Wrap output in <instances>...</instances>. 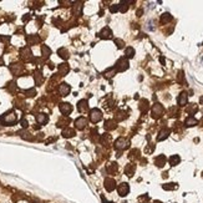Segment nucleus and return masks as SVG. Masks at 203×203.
Listing matches in <instances>:
<instances>
[{"label": "nucleus", "instance_id": "47", "mask_svg": "<svg viewBox=\"0 0 203 203\" xmlns=\"http://www.w3.org/2000/svg\"><path fill=\"white\" fill-rule=\"evenodd\" d=\"M115 44L117 45V47H118V49H122V47H123V45H125V43H123L122 40H120V39H115Z\"/></svg>", "mask_w": 203, "mask_h": 203}, {"label": "nucleus", "instance_id": "20", "mask_svg": "<svg viewBox=\"0 0 203 203\" xmlns=\"http://www.w3.org/2000/svg\"><path fill=\"white\" fill-rule=\"evenodd\" d=\"M166 162H167V158H166V156L164 155H160V156H157L156 158H155V164L157 166V167H163V166L166 164Z\"/></svg>", "mask_w": 203, "mask_h": 203}, {"label": "nucleus", "instance_id": "36", "mask_svg": "<svg viewBox=\"0 0 203 203\" xmlns=\"http://www.w3.org/2000/svg\"><path fill=\"white\" fill-rule=\"evenodd\" d=\"M70 121H71V120H70L69 117L66 118V116H64L63 118H60L59 120V122H57V127H64V126H67V123H70Z\"/></svg>", "mask_w": 203, "mask_h": 203}, {"label": "nucleus", "instance_id": "37", "mask_svg": "<svg viewBox=\"0 0 203 203\" xmlns=\"http://www.w3.org/2000/svg\"><path fill=\"white\" fill-rule=\"evenodd\" d=\"M197 110H198V106L196 105V103H191V105L186 109V111L189 114V115H193V114H196L197 112Z\"/></svg>", "mask_w": 203, "mask_h": 203}, {"label": "nucleus", "instance_id": "23", "mask_svg": "<svg viewBox=\"0 0 203 203\" xmlns=\"http://www.w3.org/2000/svg\"><path fill=\"white\" fill-rule=\"evenodd\" d=\"M76 135V132L74 128H70V127H66L63 130V136L65 138H70V137H74V136Z\"/></svg>", "mask_w": 203, "mask_h": 203}, {"label": "nucleus", "instance_id": "27", "mask_svg": "<svg viewBox=\"0 0 203 203\" xmlns=\"http://www.w3.org/2000/svg\"><path fill=\"white\" fill-rule=\"evenodd\" d=\"M169 131L168 128H163L162 131H160V133H158V136H157V141H163V140H166L169 136Z\"/></svg>", "mask_w": 203, "mask_h": 203}, {"label": "nucleus", "instance_id": "34", "mask_svg": "<svg viewBox=\"0 0 203 203\" xmlns=\"http://www.w3.org/2000/svg\"><path fill=\"white\" fill-rule=\"evenodd\" d=\"M133 56H135V49L131 47V46L126 47L125 49V57L126 59H132Z\"/></svg>", "mask_w": 203, "mask_h": 203}, {"label": "nucleus", "instance_id": "45", "mask_svg": "<svg viewBox=\"0 0 203 203\" xmlns=\"http://www.w3.org/2000/svg\"><path fill=\"white\" fill-rule=\"evenodd\" d=\"M120 10V5H117V4H115V5H111L110 6V13H117V11Z\"/></svg>", "mask_w": 203, "mask_h": 203}, {"label": "nucleus", "instance_id": "19", "mask_svg": "<svg viewBox=\"0 0 203 203\" xmlns=\"http://www.w3.org/2000/svg\"><path fill=\"white\" fill-rule=\"evenodd\" d=\"M36 122L39 125H46L49 122V116L46 114H38L36 115Z\"/></svg>", "mask_w": 203, "mask_h": 203}, {"label": "nucleus", "instance_id": "54", "mask_svg": "<svg viewBox=\"0 0 203 203\" xmlns=\"http://www.w3.org/2000/svg\"><path fill=\"white\" fill-rule=\"evenodd\" d=\"M4 65V59L3 57H0V66H3Z\"/></svg>", "mask_w": 203, "mask_h": 203}, {"label": "nucleus", "instance_id": "11", "mask_svg": "<svg viewBox=\"0 0 203 203\" xmlns=\"http://www.w3.org/2000/svg\"><path fill=\"white\" fill-rule=\"evenodd\" d=\"M98 36L103 40H110L112 38V30H111L109 26H105L100 32H98Z\"/></svg>", "mask_w": 203, "mask_h": 203}, {"label": "nucleus", "instance_id": "40", "mask_svg": "<svg viewBox=\"0 0 203 203\" xmlns=\"http://www.w3.org/2000/svg\"><path fill=\"white\" fill-rule=\"evenodd\" d=\"M82 3H75V5H74V13L77 14L78 16L81 15V10H82Z\"/></svg>", "mask_w": 203, "mask_h": 203}, {"label": "nucleus", "instance_id": "52", "mask_svg": "<svg viewBox=\"0 0 203 203\" xmlns=\"http://www.w3.org/2000/svg\"><path fill=\"white\" fill-rule=\"evenodd\" d=\"M142 13H143V10H142V9H140V10L137 11V16H141V14H142Z\"/></svg>", "mask_w": 203, "mask_h": 203}, {"label": "nucleus", "instance_id": "55", "mask_svg": "<svg viewBox=\"0 0 203 203\" xmlns=\"http://www.w3.org/2000/svg\"><path fill=\"white\" fill-rule=\"evenodd\" d=\"M102 202L103 203H115V202H107V201H105V198H103V197H102Z\"/></svg>", "mask_w": 203, "mask_h": 203}, {"label": "nucleus", "instance_id": "15", "mask_svg": "<svg viewBox=\"0 0 203 203\" xmlns=\"http://www.w3.org/2000/svg\"><path fill=\"white\" fill-rule=\"evenodd\" d=\"M135 172H136V164H133V163L126 164V167H125V175L127 177H132V176L135 175Z\"/></svg>", "mask_w": 203, "mask_h": 203}, {"label": "nucleus", "instance_id": "35", "mask_svg": "<svg viewBox=\"0 0 203 203\" xmlns=\"http://www.w3.org/2000/svg\"><path fill=\"white\" fill-rule=\"evenodd\" d=\"M172 20V16H171V14L169 13H164V14H162V16H161V24H167V23H169Z\"/></svg>", "mask_w": 203, "mask_h": 203}, {"label": "nucleus", "instance_id": "5", "mask_svg": "<svg viewBox=\"0 0 203 203\" xmlns=\"http://www.w3.org/2000/svg\"><path fill=\"white\" fill-rule=\"evenodd\" d=\"M164 112V109L161 103H155L152 106V117L153 118H160L162 117V115Z\"/></svg>", "mask_w": 203, "mask_h": 203}, {"label": "nucleus", "instance_id": "44", "mask_svg": "<svg viewBox=\"0 0 203 203\" xmlns=\"http://www.w3.org/2000/svg\"><path fill=\"white\" fill-rule=\"evenodd\" d=\"M127 10H128V3L122 1L120 4V11H121V13H126Z\"/></svg>", "mask_w": 203, "mask_h": 203}, {"label": "nucleus", "instance_id": "29", "mask_svg": "<svg viewBox=\"0 0 203 203\" xmlns=\"http://www.w3.org/2000/svg\"><path fill=\"white\" fill-rule=\"evenodd\" d=\"M41 54H43L44 59H49L50 55H51V49L49 46H46V45H43V46H41Z\"/></svg>", "mask_w": 203, "mask_h": 203}, {"label": "nucleus", "instance_id": "2", "mask_svg": "<svg viewBox=\"0 0 203 203\" xmlns=\"http://www.w3.org/2000/svg\"><path fill=\"white\" fill-rule=\"evenodd\" d=\"M114 147H115V150L122 152V151H125L126 148L130 147V141H128L127 138H125V137H120V138L116 140Z\"/></svg>", "mask_w": 203, "mask_h": 203}, {"label": "nucleus", "instance_id": "41", "mask_svg": "<svg viewBox=\"0 0 203 203\" xmlns=\"http://www.w3.org/2000/svg\"><path fill=\"white\" fill-rule=\"evenodd\" d=\"M24 94H25L26 97H34L35 95H36V90L31 87V89H28V90L24 91Z\"/></svg>", "mask_w": 203, "mask_h": 203}, {"label": "nucleus", "instance_id": "49", "mask_svg": "<svg viewBox=\"0 0 203 203\" xmlns=\"http://www.w3.org/2000/svg\"><path fill=\"white\" fill-rule=\"evenodd\" d=\"M178 82H181V84H183L184 80H183V72L180 71V74H178Z\"/></svg>", "mask_w": 203, "mask_h": 203}, {"label": "nucleus", "instance_id": "43", "mask_svg": "<svg viewBox=\"0 0 203 203\" xmlns=\"http://www.w3.org/2000/svg\"><path fill=\"white\" fill-rule=\"evenodd\" d=\"M150 202V196L148 194H142L138 197V203H148Z\"/></svg>", "mask_w": 203, "mask_h": 203}, {"label": "nucleus", "instance_id": "13", "mask_svg": "<svg viewBox=\"0 0 203 203\" xmlns=\"http://www.w3.org/2000/svg\"><path fill=\"white\" fill-rule=\"evenodd\" d=\"M89 110V101L86 100H80L77 103V111L78 112H81V114H85L86 111Z\"/></svg>", "mask_w": 203, "mask_h": 203}, {"label": "nucleus", "instance_id": "8", "mask_svg": "<svg viewBox=\"0 0 203 203\" xmlns=\"http://www.w3.org/2000/svg\"><path fill=\"white\" fill-rule=\"evenodd\" d=\"M57 91H59L60 96H67V95L71 92V86H70L69 84H66V82H63V84L59 85Z\"/></svg>", "mask_w": 203, "mask_h": 203}, {"label": "nucleus", "instance_id": "50", "mask_svg": "<svg viewBox=\"0 0 203 203\" xmlns=\"http://www.w3.org/2000/svg\"><path fill=\"white\" fill-rule=\"evenodd\" d=\"M30 18H31L30 14H25V15L23 16V21H24V23H26V21H29V20H30Z\"/></svg>", "mask_w": 203, "mask_h": 203}, {"label": "nucleus", "instance_id": "4", "mask_svg": "<svg viewBox=\"0 0 203 203\" xmlns=\"http://www.w3.org/2000/svg\"><path fill=\"white\" fill-rule=\"evenodd\" d=\"M90 121L92 123H97L102 120V112L98 109H92L90 111Z\"/></svg>", "mask_w": 203, "mask_h": 203}, {"label": "nucleus", "instance_id": "53", "mask_svg": "<svg viewBox=\"0 0 203 203\" xmlns=\"http://www.w3.org/2000/svg\"><path fill=\"white\" fill-rule=\"evenodd\" d=\"M162 177H163V178H167V177H168V173H167V172H163Z\"/></svg>", "mask_w": 203, "mask_h": 203}, {"label": "nucleus", "instance_id": "24", "mask_svg": "<svg viewBox=\"0 0 203 203\" xmlns=\"http://www.w3.org/2000/svg\"><path fill=\"white\" fill-rule=\"evenodd\" d=\"M197 123H198V121L193 117V116H189V117H187L184 120V126L186 127H193V126H196Z\"/></svg>", "mask_w": 203, "mask_h": 203}, {"label": "nucleus", "instance_id": "25", "mask_svg": "<svg viewBox=\"0 0 203 203\" xmlns=\"http://www.w3.org/2000/svg\"><path fill=\"white\" fill-rule=\"evenodd\" d=\"M107 172L110 173V175H114V173H117V171H118V166H117V163L116 162H111V163H109L107 164Z\"/></svg>", "mask_w": 203, "mask_h": 203}, {"label": "nucleus", "instance_id": "30", "mask_svg": "<svg viewBox=\"0 0 203 203\" xmlns=\"http://www.w3.org/2000/svg\"><path fill=\"white\" fill-rule=\"evenodd\" d=\"M140 150H137V148H133V150H131L130 153H128V158L130 160H138L140 158Z\"/></svg>", "mask_w": 203, "mask_h": 203}, {"label": "nucleus", "instance_id": "17", "mask_svg": "<svg viewBox=\"0 0 203 203\" xmlns=\"http://www.w3.org/2000/svg\"><path fill=\"white\" fill-rule=\"evenodd\" d=\"M138 109L142 114H146L148 109H150V102H148V100H146V98H143V100L140 101V105H138Z\"/></svg>", "mask_w": 203, "mask_h": 203}, {"label": "nucleus", "instance_id": "16", "mask_svg": "<svg viewBox=\"0 0 203 203\" xmlns=\"http://www.w3.org/2000/svg\"><path fill=\"white\" fill-rule=\"evenodd\" d=\"M187 101H188V95H187V92H181L180 96H178V98H177L178 106H186V105H187Z\"/></svg>", "mask_w": 203, "mask_h": 203}, {"label": "nucleus", "instance_id": "32", "mask_svg": "<svg viewBox=\"0 0 203 203\" xmlns=\"http://www.w3.org/2000/svg\"><path fill=\"white\" fill-rule=\"evenodd\" d=\"M168 162H169V164H171V166H177L178 163L181 162V157L178 156V155H173V156L169 157Z\"/></svg>", "mask_w": 203, "mask_h": 203}, {"label": "nucleus", "instance_id": "12", "mask_svg": "<svg viewBox=\"0 0 203 203\" xmlns=\"http://www.w3.org/2000/svg\"><path fill=\"white\" fill-rule=\"evenodd\" d=\"M103 186H105V188L107 192H112V191L116 188V181L114 178H106L105 182H103Z\"/></svg>", "mask_w": 203, "mask_h": 203}, {"label": "nucleus", "instance_id": "46", "mask_svg": "<svg viewBox=\"0 0 203 203\" xmlns=\"http://www.w3.org/2000/svg\"><path fill=\"white\" fill-rule=\"evenodd\" d=\"M8 89H9V91H10V92H14V91H15V89H16V85H15V82H14V81L9 82V86H8Z\"/></svg>", "mask_w": 203, "mask_h": 203}, {"label": "nucleus", "instance_id": "26", "mask_svg": "<svg viewBox=\"0 0 203 203\" xmlns=\"http://www.w3.org/2000/svg\"><path fill=\"white\" fill-rule=\"evenodd\" d=\"M39 41H40L39 35H28L26 36V43L29 45H35L36 43H39Z\"/></svg>", "mask_w": 203, "mask_h": 203}, {"label": "nucleus", "instance_id": "48", "mask_svg": "<svg viewBox=\"0 0 203 203\" xmlns=\"http://www.w3.org/2000/svg\"><path fill=\"white\" fill-rule=\"evenodd\" d=\"M20 125H21V127H23V128H26V127L29 126V123H28V121H26L25 118H23L21 121H20Z\"/></svg>", "mask_w": 203, "mask_h": 203}, {"label": "nucleus", "instance_id": "38", "mask_svg": "<svg viewBox=\"0 0 203 203\" xmlns=\"http://www.w3.org/2000/svg\"><path fill=\"white\" fill-rule=\"evenodd\" d=\"M19 133H20V136H21V138L26 140V141H32V135L29 133V132H26L25 130H24V131H20Z\"/></svg>", "mask_w": 203, "mask_h": 203}, {"label": "nucleus", "instance_id": "3", "mask_svg": "<svg viewBox=\"0 0 203 203\" xmlns=\"http://www.w3.org/2000/svg\"><path fill=\"white\" fill-rule=\"evenodd\" d=\"M128 65H130L128 64V60L123 56V57H121V59L117 60V63H116V65H115V69H116V71L122 72V71H125V70L128 69Z\"/></svg>", "mask_w": 203, "mask_h": 203}, {"label": "nucleus", "instance_id": "31", "mask_svg": "<svg viewBox=\"0 0 203 203\" xmlns=\"http://www.w3.org/2000/svg\"><path fill=\"white\" fill-rule=\"evenodd\" d=\"M125 118H127V114L125 112V111H117L116 112V115H115V122L116 121H123Z\"/></svg>", "mask_w": 203, "mask_h": 203}, {"label": "nucleus", "instance_id": "57", "mask_svg": "<svg viewBox=\"0 0 203 203\" xmlns=\"http://www.w3.org/2000/svg\"><path fill=\"white\" fill-rule=\"evenodd\" d=\"M153 203H162V202H160V201H155V202H153Z\"/></svg>", "mask_w": 203, "mask_h": 203}, {"label": "nucleus", "instance_id": "33", "mask_svg": "<svg viewBox=\"0 0 203 203\" xmlns=\"http://www.w3.org/2000/svg\"><path fill=\"white\" fill-rule=\"evenodd\" d=\"M115 74H116V69L115 67H111V69H107L106 71H103V77H106V78H111V77H114L115 76Z\"/></svg>", "mask_w": 203, "mask_h": 203}, {"label": "nucleus", "instance_id": "14", "mask_svg": "<svg viewBox=\"0 0 203 203\" xmlns=\"http://www.w3.org/2000/svg\"><path fill=\"white\" fill-rule=\"evenodd\" d=\"M57 70H59V75L60 76H65V75H67V74L70 72V65L67 63L60 64L59 67H57Z\"/></svg>", "mask_w": 203, "mask_h": 203}, {"label": "nucleus", "instance_id": "58", "mask_svg": "<svg viewBox=\"0 0 203 203\" xmlns=\"http://www.w3.org/2000/svg\"><path fill=\"white\" fill-rule=\"evenodd\" d=\"M202 178H203V172H202Z\"/></svg>", "mask_w": 203, "mask_h": 203}, {"label": "nucleus", "instance_id": "7", "mask_svg": "<svg viewBox=\"0 0 203 203\" xmlns=\"http://www.w3.org/2000/svg\"><path fill=\"white\" fill-rule=\"evenodd\" d=\"M117 192L121 197H126L128 193H130V186L126 182H122V183H120L117 186Z\"/></svg>", "mask_w": 203, "mask_h": 203}, {"label": "nucleus", "instance_id": "18", "mask_svg": "<svg viewBox=\"0 0 203 203\" xmlns=\"http://www.w3.org/2000/svg\"><path fill=\"white\" fill-rule=\"evenodd\" d=\"M34 80H35V84L36 86H41L44 82V76H43V72L40 70H36L35 74H34Z\"/></svg>", "mask_w": 203, "mask_h": 203}, {"label": "nucleus", "instance_id": "1", "mask_svg": "<svg viewBox=\"0 0 203 203\" xmlns=\"http://www.w3.org/2000/svg\"><path fill=\"white\" fill-rule=\"evenodd\" d=\"M18 121V115L14 111H8L6 114L0 116V123L4 126H13Z\"/></svg>", "mask_w": 203, "mask_h": 203}, {"label": "nucleus", "instance_id": "21", "mask_svg": "<svg viewBox=\"0 0 203 203\" xmlns=\"http://www.w3.org/2000/svg\"><path fill=\"white\" fill-rule=\"evenodd\" d=\"M111 135L110 133H103L101 135V137H100V142L101 145H103V146H109V145L111 143Z\"/></svg>", "mask_w": 203, "mask_h": 203}, {"label": "nucleus", "instance_id": "42", "mask_svg": "<svg viewBox=\"0 0 203 203\" xmlns=\"http://www.w3.org/2000/svg\"><path fill=\"white\" fill-rule=\"evenodd\" d=\"M168 114H169V117H177L178 115H180V112H178V110H177V107H171L168 111Z\"/></svg>", "mask_w": 203, "mask_h": 203}, {"label": "nucleus", "instance_id": "9", "mask_svg": "<svg viewBox=\"0 0 203 203\" xmlns=\"http://www.w3.org/2000/svg\"><path fill=\"white\" fill-rule=\"evenodd\" d=\"M74 123H75V127L77 128V130H84V128L89 125V121H87V118H86V117L81 116V117L76 118L75 121H74Z\"/></svg>", "mask_w": 203, "mask_h": 203}, {"label": "nucleus", "instance_id": "39", "mask_svg": "<svg viewBox=\"0 0 203 203\" xmlns=\"http://www.w3.org/2000/svg\"><path fill=\"white\" fill-rule=\"evenodd\" d=\"M177 183H166L162 186V188L166 189V191H173V189H177Z\"/></svg>", "mask_w": 203, "mask_h": 203}, {"label": "nucleus", "instance_id": "51", "mask_svg": "<svg viewBox=\"0 0 203 203\" xmlns=\"http://www.w3.org/2000/svg\"><path fill=\"white\" fill-rule=\"evenodd\" d=\"M0 40H1V41H9L10 38H9V36H6V38H5V36H0Z\"/></svg>", "mask_w": 203, "mask_h": 203}, {"label": "nucleus", "instance_id": "6", "mask_svg": "<svg viewBox=\"0 0 203 203\" xmlns=\"http://www.w3.org/2000/svg\"><path fill=\"white\" fill-rule=\"evenodd\" d=\"M59 109H60V112L64 116H69L72 112V106H71V103H69V102H61L59 105Z\"/></svg>", "mask_w": 203, "mask_h": 203}, {"label": "nucleus", "instance_id": "28", "mask_svg": "<svg viewBox=\"0 0 203 203\" xmlns=\"http://www.w3.org/2000/svg\"><path fill=\"white\" fill-rule=\"evenodd\" d=\"M57 55H59L61 59H64V60H67L70 57V54H69L67 50H66V47H60L59 50H57Z\"/></svg>", "mask_w": 203, "mask_h": 203}, {"label": "nucleus", "instance_id": "10", "mask_svg": "<svg viewBox=\"0 0 203 203\" xmlns=\"http://www.w3.org/2000/svg\"><path fill=\"white\" fill-rule=\"evenodd\" d=\"M20 56H21V59L24 61H30L32 59V54H31V50H30V47H23L21 50H20Z\"/></svg>", "mask_w": 203, "mask_h": 203}, {"label": "nucleus", "instance_id": "56", "mask_svg": "<svg viewBox=\"0 0 203 203\" xmlns=\"http://www.w3.org/2000/svg\"><path fill=\"white\" fill-rule=\"evenodd\" d=\"M200 102H201V103H202V105H203V96H202V97L200 98Z\"/></svg>", "mask_w": 203, "mask_h": 203}, {"label": "nucleus", "instance_id": "22", "mask_svg": "<svg viewBox=\"0 0 203 203\" xmlns=\"http://www.w3.org/2000/svg\"><path fill=\"white\" fill-rule=\"evenodd\" d=\"M103 127H105L106 131H112V130H115V128L117 127V125H116V122L114 121V120H106Z\"/></svg>", "mask_w": 203, "mask_h": 203}]
</instances>
